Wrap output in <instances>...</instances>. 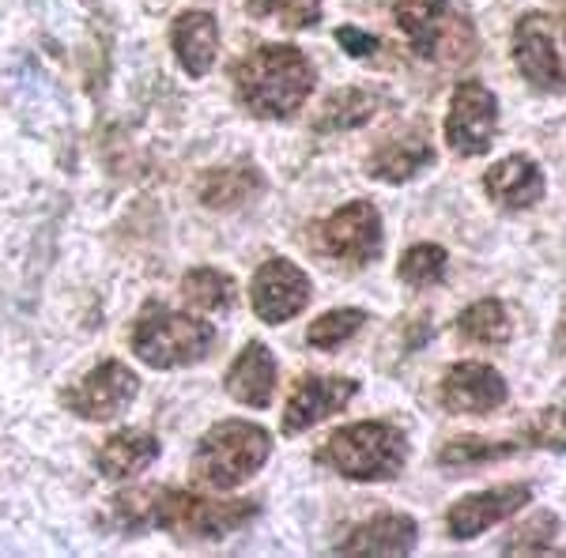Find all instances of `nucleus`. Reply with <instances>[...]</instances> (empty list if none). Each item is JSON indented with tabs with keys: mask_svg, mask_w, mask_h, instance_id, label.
Listing matches in <instances>:
<instances>
[{
	"mask_svg": "<svg viewBox=\"0 0 566 558\" xmlns=\"http://www.w3.org/2000/svg\"><path fill=\"white\" fill-rule=\"evenodd\" d=\"M525 445L566 453V404H555V408L541 411V415L525 427Z\"/></svg>",
	"mask_w": 566,
	"mask_h": 558,
	"instance_id": "obj_30",
	"label": "nucleus"
},
{
	"mask_svg": "<svg viewBox=\"0 0 566 558\" xmlns=\"http://www.w3.org/2000/svg\"><path fill=\"white\" fill-rule=\"evenodd\" d=\"M514 65L544 95H566V34L547 12H525L514 23Z\"/></svg>",
	"mask_w": 566,
	"mask_h": 558,
	"instance_id": "obj_7",
	"label": "nucleus"
},
{
	"mask_svg": "<svg viewBox=\"0 0 566 558\" xmlns=\"http://www.w3.org/2000/svg\"><path fill=\"white\" fill-rule=\"evenodd\" d=\"M170 45H175L178 65L189 76H208L219 53V23L212 12H181L170 27Z\"/></svg>",
	"mask_w": 566,
	"mask_h": 558,
	"instance_id": "obj_19",
	"label": "nucleus"
},
{
	"mask_svg": "<svg viewBox=\"0 0 566 558\" xmlns=\"http://www.w3.org/2000/svg\"><path fill=\"white\" fill-rule=\"evenodd\" d=\"M314 87L317 72L298 45H258L234 65V91H239L242 106L258 117H269V122L295 117Z\"/></svg>",
	"mask_w": 566,
	"mask_h": 558,
	"instance_id": "obj_2",
	"label": "nucleus"
},
{
	"mask_svg": "<svg viewBox=\"0 0 566 558\" xmlns=\"http://www.w3.org/2000/svg\"><path fill=\"white\" fill-rule=\"evenodd\" d=\"M483 189L506 212H528L544 200V170L536 167L528 155H506V159L491 162V170L483 173Z\"/></svg>",
	"mask_w": 566,
	"mask_h": 558,
	"instance_id": "obj_16",
	"label": "nucleus"
},
{
	"mask_svg": "<svg viewBox=\"0 0 566 558\" xmlns=\"http://www.w3.org/2000/svg\"><path fill=\"white\" fill-rule=\"evenodd\" d=\"M227 392L245 408H269L276 392V355L261 340H250L239 351V359L227 370Z\"/></svg>",
	"mask_w": 566,
	"mask_h": 558,
	"instance_id": "obj_17",
	"label": "nucleus"
},
{
	"mask_svg": "<svg viewBox=\"0 0 566 558\" xmlns=\"http://www.w3.org/2000/svg\"><path fill=\"white\" fill-rule=\"evenodd\" d=\"M555 344H559V351L566 355V309H563L559 325H555Z\"/></svg>",
	"mask_w": 566,
	"mask_h": 558,
	"instance_id": "obj_32",
	"label": "nucleus"
},
{
	"mask_svg": "<svg viewBox=\"0 0 566 558\" xmlns=\"http://www.w3.org/2000/svg\"><path fill=\"white\" fill-rule=\"evenodd\" d=\"M419 539L416 520L408 514H378L363 525H355L348 536L336 544L340 555H408Z\"/></svg>",
	"mask_w": 566,
	"mask_h": 558,
	"instance_id": "obj_18",
	"label": "nucleus"
},
{
	"mask_svg": "<svg viewBox=\"0 0 566 558\" xmlns=\"http://www.w3.org/2000/svg\"><path fill=\"white\" fill-rule=\"evenodd\" d=\"M245 8L258 20H276L287 31H306L322 23V0H245Z\"/></svg>",
	"mask_w": 566,
	"mask_h": 558,
	"instance_id": "obj_28",
	"label": "nucleus"
},
{
	"mask_svg": "<svg viewBox=\"0 0 566 558\" xmlns=\"http://www.w3.org/2000/svg\"><path fill=\"white\" fill-rule=\"evenodd\" d=\"M159 456V438L148 434V430H117V434L106 438V445L98 450V472L106 480L122 483L140 475L148 464Z\"/></svg>",
	"mask_w": 566,
	"mask_h": 558,
	"instance_id": "obj_20",
	"label": "nucleus"
},
{
	"mask_svg": "<svg viewBox=\"0 0 566 558\" xmlns=\"http://www.w3.org/2000/svg\"><path fill=\"white\" fill-rule=\"evenodd\" d=\"M434 162V144L427 136L423 125H412L405 133H392L389 140H381L378 148L370 151L367 159V173L378 181H389V186H400V181H412L419 170H427Z\"/></svg>",
	"mask_w": 566,
	"mask_h": 558,
	"instance_id": "obj_15",
	"label": "nucleus"
},
{
	"mask_svg": "<svg viewBox=\"0 0 566 558\" xmlns=\"http://www.w3.org/2000/svg\"><path fill=\"white\" fill-rule=\"evenodd\" d=\"M317 461L340 472L355 483H386L405 472L408 461V438L397 427L381 419H363V423L340 427L328 434V442L317 450Z\"/></svg>",
	"mask_w": 566,
	"mask_h": 558,
	"instance_id": "obj_4",
	"label": "nucleus"
},
{
	"mask_svg": "<svg viewBox=\"0 0 566 558\" xmlns=\"http://www.w3.org/2000/svg\"><path fill=\"white\" fill-rule=\"evenodd\" d=\"M378 114V91L367 87H344L336 95H328L325 109L317 114L314 129L317 133H352L359 125H367Z\"/></svg>",
	"mask_w": 566,
	"mask_h": 558,
	"instance_id": "obj_21",
	"label": "nucleus"
},
{
	"mask_svg": "<svg viewBox=\"0 0 566 558\" xmlns=\"http://www.w3.org/2000/svg\"><path fill=\"white\" fill-rule=\"evenodd\" d=\"M310 295H314V287H310L306 272L283 257L264 261L261 269L253 272L250 302H253V314H258L264 325H280V322H291L295 314H303Z\"/></svg>",
	"mask_w": 566,
	"mask_h": 558,
	"instance_id": "obj_12",
	"label": "nucleus"
},
{
	"mask_svg": "<svg viewBox=\"0 0 566 558\" xmlns=\"http://www.w3.org/2000/svg\"><path fill=\"white\" fill-rule=\"evenodd\" d=\"M272 453L269 430L245 419H223L200 438L197 445V472L208 487L234 491L242 487L250 475L261 472V464Z\"/></svg>",
	"mask_w": 566,
	"mask_h": 558,
	"instance_id": "obj_6",
	"label": "nucleus"
},
{
	"mask_svg": "<svg viewBox=\"0 0 566 558\" xmlns=\"http://www.w3.org/2000/svg\"><path fill=\"white\" fill-rule=\"evenodd\" d=\"M533 502V483H499L491 491H476V494H464V498L453 502L446 509V533L453 539H476L488 533L491 525H502L514 514Z\"/></svg>",
	"mask_w": 566,
	"mask_h": 558,
	"instance_id": "obj_9",
	"label": "nucleus"
},
{
	"mask_svg": "<svg viewBox=\"0 0 566 558\" xmlns=\"http://www.w3.org/2000/svg\"><path fill=\"white\" fill-rule=\"evenodd\" d=\"M136 392H140V378L129 366L109 359L98 362L84 381H76L65 392V408L76 411L80 419H91V423H106V419H117L133 404Z\"/></svg>",
	"mask_w": 566,
	"mask_h": 558,
	"instance_id": "obj_10",
	"label": "nucleus"
},
{
	"mask_svg": "<svg viewBox=\"0 0 566 558\" xmlns=\"http://www.w3.org/2000/svg\"><path fill=\"white\" fill-rule=\"evenodd\" d=\"M559 528H563V520L552 514V509H544V514H533L525 520L522 528H514L506 539H502V551L506 555H541L547 551V547L559 539Z\"/></svg>",
	"mask_w": 566,
	"mask_h": 558,
	"instance_id": "obj_29",
	"label": "nucleus"
},
{
	"mask_svg": "<svg viewBox=\"0 0 566 558\" xmlns=\"http://www.w3.org/2000/svg\"><path fill=\"white\" fill-rule=\"evenodd\" d=\"M499 129V98L483 84H461L446 114V144L461 159L488 155Z\"/></svg>",
	"mask_w": 566,
	"mask_h": 558,
	"instance_id": "obj_8",
	"label": "nucleus"
},
{
	"mask_svg": "<svg viewBox=\"0 0 566 558\" xmlns=\"http://www.w3.org/2000/svg\"><path fill=\"white\" fill-rule=\"evenodd\" d=\"M336 42H340V50H348L352 57H370V53L378 50V39L367 31H359V27H340V31H336Z\"/></svg>",
	"mask_w": 566,
	"mask_h": 558,
	"instance_id": "obj_31",
	"label": "nucleus"
},
{
	"mask_svg": "<svg viewBox=\"0 0 566 558\" xmlns=\"http://www.w3.org/2000/svg\"><path fill=\"white\" fill-rule=\"evenodd\" d=\"M363 325H367V314H363L359 306L328 309V314H322L306 328V344L317 347V351H333V347L348 344Z\"/></svg>",
	"mask_w": 566,
	"mask_h": 558,
	"instance_id": "obj_27",
	"label": "nucleus"
},
{
	"mask_svg": "<svg viewBox=\"0 0 566 558\" xmlns=\"http://www.w3.org/2000/svg\"><path fill=\"white\" fill-rule=\"evenodd\" d=\"M322 250L344 264H370L381 250V212L370 200H352L322 223Z\"/></svg>",
	"mask_w": 566,
	"mask_h": 558,
	"instance_id": "obj_11",
	"label": "nucleus"
},
{
	"mask_svg": "<svg viewBox=\"0 0 566 558\" xmlns=\"http://www.w3.org/2000/svg\"><path fill=\"white\" fill-rule=\"evenodd\" d=\"M114 509L122 514V520H129V525H155V528H163V533H175L181 539L227 536L258 514L253 502L197 498V494L175 491V487H151V491L122 494V498L114 502Z\"/></svg>",
	"mask_w": 566,
	"mask_h": 558,
	"instance_id": "obj_1",
	"label": "nucleus"
},
{
	"mask_svg": "<svg viewBox=\"0 0 566 558\" xmlns=\"http://www.w3.org/2000/svg\"><path fill=\"white\" fill-rule=\"evenodd\" d=\"M392 15L416 57L434 65H469L480 50L472 15L453 0H392Z\"/></svg>",
	"mask_w": 566,
	"mask_h": 558,
	"instance_id": "obj_3",
	"label": "nucleus"
},
{
	"mask_svg": "<svg viewBox=\"0 0 566 558\" xmlns=\"http://www.w3.org/2000/svg\"><path fill=\"white\" fill-rule=\"evenodd\" d=\"M514 453H522V442H491V438H480V434H464V438H453L450 445H442L438 464H442V468H480V464L506 461V456H514Z\"/></svg>",
	"mask_w": 566,
	"mask_h": 558,
	"instance_id": "obj_23",
	"label": "nucleus"
},
{
	"mask_svg": "<svg viewBox=\"0 0 566 558\" xmlns=\"http://www.w3.org/2000/svg\"><path fill=\"white\" fill-rule=\"evenodd\" d=\"M446 264H450V253L442 250V245H431V242H419L412 250L400 257L397 264V280L408 283V287H434V283H442L446 276Z\"/></svg>",
	"mask_w": 566,
	"mask_h": 558,
	"instance_id": "obj_26",
	"label": "nucleus"
},
{
	"mask_svg": "<svg viewBox=\"0 0 566 558\" xmlns=\"http://www.w3.org/2000/svg\"><path fill=\"white\" fill-rule=\"evenodd\" d=\"M510 389L502 381V373L488 362H458L450 366V373L442 378V400L446 411L453 415H491L506 404Z\"/></svg>",
	"mask_w": 566,
	"mask_h": 558,
	"instance_id": "obj_14",
	"label": "nucleus"
},
{
	"mask_svg": "<svg viewBox=\"0 0 566 558\" xmlns=\"http://www.w3.org/2000/svg\"><path fill=\"white\" fill-rule=\"evenodd\" d=\"M181 295L193 309L216 314V309H231L234 306V280L219 269H193L181 283Z\"/></svg>",
	"mask_w": 566,
	"mask_h": 558,
	"instance_id": "obj_24",
	"label": "nucleus"
},
{
	"mask_svg": "<svg viewBox=\"0 0 566 558\" xmlns=\"http://www.w3.org/2000/svg\"><path fill=\"white\" fill-rule=\"evenodd\" d=\"M514 333L510 325V314L499 298H480L472 302L469 309L458 317V336L469 344H480V347H502Z\"/></svg>",
	"mask_w": 566,
	"mask_h": 558,
	"instance_id": "obj_22",
	"label": "nucleus"
},
{
	"mask_svg": "<svg viewBox=\"0 0 566 558\" xmlns=\"http://www.w3.org/2000/svg\"><path fill=\"white\" fill-rule=\"evenodd\" d=\"M250 189H258V173L250 167H223L200 181V200L208 208H234L250 197Z\"/></svg>",
	"mask_w": 566,
	"mask_h": 558,
	"instance_id": "obj_25",
	"label": "nucleus"
},
{
	"mask_svg": "<svg viewBox=\"0 0 566 558\" xmlns=\"http://www.w3.org/2000/svg\"><path fill=\"white\" fill-rule=\"evenodd\" d=\"M359 392L355 378H336V373H303L295 381L283 408V434H298L317 423H325L328 415L348 408V400Z\"/></svg>",
	"mask_w": 566,
	"mask_h": 558,
	"instance_id": "obj_13",
	"label": "nucleus"
},
{
	"mask_svg": "<svg viewBox=\"0 0 566 558\" xmlns=\"http://www.w3.org/2000/svg\"><path fill=\"white\" fill-rule=\"evenodd\" d=\"M216 344V328L193 314H178L170 306L148 302L133 325V351L155 370H175L208 359Z\"/></svg>",
	"mask_w": 566,
	"mask_h": 558,
	"instance_id": "obj_5",
	"label": "nucleus"
}]
</instances>
